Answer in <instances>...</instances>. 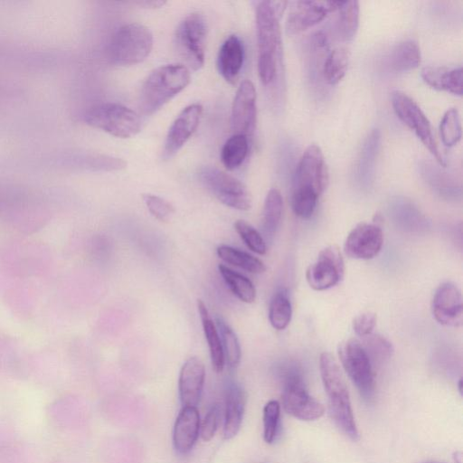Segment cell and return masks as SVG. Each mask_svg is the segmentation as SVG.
Instances as JSON below:
<instances>
[{
	"instance_id": "obj_27",
	"label": "cell",
	"mask_w": 463,
	"mask_h": 463,
	"mask_svg": "<svg viewBox=\"0 0 463 463\" xmlns=\"http://www.w3.org/2000/svg\"><path fill=\"white\" fill-rule=\"evenodd\" d=\"M218 269L231 291L241 301L252 303L255 300L256 289L250 279L223 264H219Z\"/></svg>"
},
{
	"instance_id": "obj_10",
	"label": "cell",
	"mask_w": 463,
	"mask_h": 463,
	"mask_svg": "<svg viewBox=\"0 0 463 463\" xmlns=\"http://www.w3.org/2000/svg\"><path fill=\"white\" fill-rule=\"evenodd\" d=\"M282 405L287 413L307 421L316 420L325 413L323 404L308 393L301 375L295 371L285 376Z\"/></svg>"
},
{
	"instance_id": "obj_24",
	"label": "cell",
	"mask_w": 463,
	"mask_h": 463,
	"mask_svg": "<svg viewBox=\"0 0 463 463\" xmlns=\"http://www.w3.org/2000/svg\"><path fill=\"white\" fill-rule=\"evenodd\" d=\"M421 61L419 44L407 40L398 43L392 51L389 64L395 71H408L417 68Z\"/></svg>"
},
{
	"instance_id": "obj_42",
	"label": "cell",
	"mask_w": 463,
	"mask_h": 463,
	"mask_svg": "<svg viewBox=\"0 0 463 463\" xmlns=\"http://www.w3.org/2000/svg\"><path fill=\"white\" fill-rule=\"evenodd\" d=\"M458 391H459L460 394H462V380L461 379L458 380Z\"/></svg>"
},
{
	"instance_id": "obj_32",
	"label": "cell",
	"mask_w": 463,
	"mask_h": 463,
	"mask_svg": "<svg viewBox=\"0 0 463 463\" xmlns=\"http://www.w3.org/2000/svg\"><path fill=\"white\" fill-rule=\"evenodd\" d=\"M292 307L288 296L285 290L276 292L271 298L269 319L273 328L285 329L290 323Z\"/></svg>"
},
{
	"instance_id": "obj_34",
	"label": "cell",
	"mask_w": 463,
	"mask_h": 463,
	"mask_svg": "<svg viewBox=\"0 0 463 463\" xmlns=\"http://www.w3.org/2000/svg\"><path fill=\"white\" fill-rule=\"evenodd\" d=\"M362 345L371 362L382 363L388 360L393 353L392 343L387 338L378 334L372 333L364 337V344H362Z\"/></svg>"
},
{
	"instance_id": "obj_17",
	"label": "cell",
	"mask_w": 463,
	"mask_h": 463,
	"mask_svg": "<svg viewBox=\"0 0 463 463\" xmlns=\"http://www.w3.org/2000/svg\"><path fill=\"white\" fill-rule=\"evenodd\" d=\"M342 4V1L295 2L287 19L288 33H298L317 24L327 14L338 11Z\"/></svg>"
},
{
	"instance_id": "obj_29",
	"label": "cell",
	"mask_w": 463,
	"mask_h": 463,
	"mask_svg": "<svg viewBox=\"0 0 463 463\" xmlns=\"http://www.w3.org/2000/svg\"><path fill=\"white\" fill-rule=\"evenodd\" d=\"M249 151V138L241 134H233L224 143L221 151V160L228 170L238 168L245 160Z\"/></svg>"
},
{
	"instance_id": "obj_20",
	"label": "cell",
	"mask_w": 463,
	"mask_h": 463,
	"mask_svg": "<svg viewBox=\"0 0 463 463\" xmlns=\"http://www.w3.org/2000/svg\"><path fill=\"white\" fill-rule=\"evenodd\" d=\"M244 61V47L237 35H230L220 47L217 68L221 76L234 85L239 78Z\"/></svg>"
},
{
	"instance_id": "obj_38",
	"label": "cell",
	"mask_w": 463,
	"mask_h": 463,
	"mask_svg": "<svg viewBox=\"0 0 463 463\" xmlns=\"http://www.w3.org/2000/svg\"><path fill=\"white\" fill-rule=\"evenodd\" d=\"M142 198L149 213L160 222L169 221L175 212L171 203L158 195L143 194Z\"/></svg>"
},
{
	"instance_id": "obj_33",
	"label": "cell",
	"mask_w": 463,
	"mask_h": 463,
	"mask_svg": "<svg viewBox=\"0 0 463 463\" xmlns=\"http://www.w3.org/2000/svg\"><path fill=\"white\" fill-rule=\"evenodd\" d=\"M439 133L442 143L446 146H454L460 141L462 128L457 109L450 108L444 113L439 124Z\"/></svg>"
},
{
	"instance_id": "obj_26",
	"label": "cell",
	"mask_w": 463,
	"mask_h": 463,
	"mask_svg": "<svg viewBox=\"0 0 463 463\" xmlns=\"http://www.w3.org/2000/svg\"><path fill=\"white\" fill-rule=\"evenodd\" d=\"M338 13L335 24L337 37L341 41H349L354 37L359 26V2H343Z\"/></svg>"
},
{
	"instance_id": "obj_7",
	"label": "cell",
	"mask_w": 463,
	"mask_h": 463,
	"mask_svg": "<svg viewBox=\"0 0 463 463\" xmlns=\"http://www.w3.org/2000/svg\"><path fill=\"white\" fill-rule=\"evenodd\" d=\"M337 354L341 364L364 399H370L374 392L375 381L373 364L362 344L354 339L339 343Z\"/></svg>"
},
{
	"instance_id": "obj_23",
	"label": "cell",
	"mask_w": 463,
	"mask_h": 463,
	"mask_svg": "<svg viewBox=\"0 0 463 463\" xmlns=\"http://www.w3.org/2000/svg\"><path fill=\"white\" fill-rule=\"evenodd\" d=\"M197 308L208 344L213 368L216 373H220L223 370L225 361L218 329L203 300H197Z\"/></svg>"
},
{
	"instance_id": "obj_1",
	"label": "cell",
	"mask_w": 463,
	"mask_h": 463,
	"mask_svg": "<svg viewBox=\"0 0 463 463\" xmlns=\"http://www.w3.org/2000/svg\"><path fill=\"white\" fill-rule=\"evenodd\" d=\"M287 5L286 1H261L256 6L257 67L259 78L265 86L269 85L277 75L282 51L279 20Z\"/></svg>"
},
{
	"instance_id": "obj_5",
	"label": "cell",
	"mask_w": 463,
	"mask_h": 463,
	"mask_svg": "<svg viewBox=\"0 0 463 463\" xmlns=\"http://www.w3.org/2000/svg\"><path fill=\"white\" fill-rule=\"evenodd\" d=\"M84 120L89 126L120 138L136 136L141 129L138 114L115 102L92 106L85 113Z\"/></svg>"
},
{
	"instance_id": "obj_3",
	"label": "cell",
	"mask_w": 463,
	"mask_h": 463,
	"mask_svg": "<svg viewBox=\"0 0 463 463\" xmlns=\"http://www.w3.org/2000/svg\"><path fill=\"white\" fill-rule=\"evenodd\" d=\"M190 82V71L184 64L157 67L142 84L139 106L145 115H152L181 92Z\"/></svg>"
},
{
	"instance_id": "obj_9",
	"label": "cell",
	"mask_w": 463,
	"mask_h": 463,
	"mask_svg": "<svg viewBox=\"0 0 463 463\" xmlns=\"http://www.w3.org/2000/svg\"><path fill=\"white\" fill-rule=\"evenodd\" d=\"M391 100L392 109L399 119L414 131L437 162L445 166V161L439 150L430 122L420 106L410 96L400 90L392 93Z\"/></svg>"
},
{
	"instance_id": "obj_4",
	"label": "cell",
	"mask_w": 463,
	"mask_h": 463,
	"mask_svg": "<svg viewBox=\"0 0 463 463\" xmlns=\"http://www.w3.org/2000/svg\"><path fill=\"white\" fill-rule=\"evenodd\" d=\"M153 43V34L144 24H124L111 37L108 49L109 60L119 66L139 63L151 52Z\"/></svg>"
},
{
	"instance_id": "obj_43",
	"label": "cell",
	"mask_w": 463,
	"mask_h": 463,
	"mask_svg": "<svg viewBox=\"0 0 463 463\" xmlns=\"http://www.w3.org/2000/svg\"><path fill=\"white\" fill-rule=\"evenodd\" d=\"M423 463H446V462H439V461H427Z\"/></svg>"
},
{
	"instance_id": "obj_8",
	"label": "cell",
	"mask_w": 463,
	"mask_h": 463,
	"mask_svg": "<svg viewBox=\"0 0 463 463\" xmlns=\"http://www.w3.org/2000/svg\"><path fill=\"white\" fill-rule=\"evenodd\" d=\"M203 185L222 203L231 208L247 211L251 207V197L243 183L213 166L199 171Z\"/></svg>"
},
{
	"instance_id": "obj_39",
	"label": "cell",
	"mask_w": 463,
	"mask_h": 463,
	"mask_svg": "<svg viewBox=\"0 0 463 463\" xmlns=\"http://www.w3.org/2000/svg\"><path fill=\"white\" fill-rule=\"evenodd\" d=\"M219 417V406L214 404L209 409L200 425V435L204 441H209L213 438L218 428Z\"/></svg>"
},
{
	"instance_id": "obj_28",
	"label": "cell",
	"mask_w": 463,
	"mask_h": 463,
	"mask_svg": "<svg viewBox=\"0 0 463 463\" xmlns=\"http://www.w3.org/2000/svg\"><path fill=\"white\" fill-rule=\"evenodd\" d=\"M350 61V52L345 47H337L326 56L323 65V76L330 85L337 84L345 75Z\"/></svg>"
},
{
	"instance_id": "obj_37",
	"label": "cell",
	"mask_w": 463,
	"mask_h": 463,
	"mask_svg": "<svg viewBox=\"0 0 463 463\" xmlns=\"http://www.w3.org/2000/svg\"><path fill=\"white\" fill-rule=\"evenodd\" d=\"M234 228L250 250L260 255L266 253L265 241L253 226L243 220H238L234 223Z\"/></svg>"
},
{
	"instance_id": "obj_40",
	"label": "cell",
	"mask_w": 463,
	"mask_h": 463,
	"mask_svg": "<svg viewBox=\"0 0 463 463\" xmlns=\"http://www.w3.org/2000/svg\"><path fill=\"white\" fill-rule=\"evenodd\" d=\"M377 317L373 312H364L353 320V329L361 337L371 335L376 326Z\"/></svg>"
},
{
	"instance_id": "obj_22",
	"label": "cell",
	"mask_w": 463,
	"mask_h": 463,
	"mask_svg": "<svg viewBox=\"0 0 463 463\" xmlns=\"http://www.w3.org/2000/svg\"><path fill=\"white\" fill-rule=\"evenodd\" d=\"M246 403V394L243 389L232 383L227 390L224 410L223 437L231 439L240 430Z\"/></svg>"
},
{
	"instance_id": "obj_36",
	"label": "cell",
	"mask_w": 463,
	"mask_h": 463,
	"mask_svg": "<svg viewBox=\"0 0 463 463\" xmlns=\"http://www.w3.org/2000/svg\"><path fill=\"white\" fill-rule=\"evenodd\" d=\"M318 197L310 190L293 188L291 206L294 213L303 219L309 218L316 209Z\"/></svg>"
},
{
	"instance_id": "obj_30",
	"label": "cell",
	"mask_w": 463,
	"mask_h": 463,
	"mask_svg": "<svg viewBox=\"0 0 463 463\" xmlns=\"http://www.w3.org/2000/svg\"><path fill=\"white\" fill-rule=\"evenodd\" d=\"M283 199L277 188H272L267 194L262 212V227L267 237L276 232L282 216Z\"/></svg>"
},
{
	"instance_id": "obj_15",
	"label": "cell",
	"mask_w": 463,
	"mask_h": 463,
	"mask_svg": "<svg viewBox=\"0 0 463 463\" xmlns=\"http://www.w3.org/2000/svg\"><path fill=\"white\" fill-rule=\"evenodd\" d=\"M383 243V234L376 223L360 222L347 235L345 244V253L356 260H370L381 250Z\"/></svg>"
},
{
	"instance_id": "obj_2",
	"label": "cell",
	"mask_w": 463,
	"mask_h": 463,
	"mask_svg": "<svg viewBox=\"0 0 463 463\" xmlns=\"http://www.w3.org/2000/svg\"><path fill=\"white\" fill-rule=\"evenodd\" d=\"M319 369L332 419L343 432L350 439L356 440L359 438V432L348 388L335 358L330 353H322L319 358Z\"/></svg>"
},
{
	"instance_id": "obj_16",
	"label": "cell",
	"mask_w": 463,
	"mask_h": 463,
	"mask_svg": "<svg viewBox=\"0 0 463 463\" xmlns=\"http://www.w3.org/2000/svg\"><path fill=\"white\" fill-rule=\"evenodd\" d=\"M431 310L434 318L440 325L450 327L461 326L463 305L458 288L449 281L440 284L434 293Z\"/></svg>"
},
{
	"instance_id": "obj_6",
	"label": "cell",
	"mask_w": 463,
	"mask_h": 463,
	"mask_svg": "<svg viewBox=\"0 0 463 463\" xmlns=\"http://www.w3.org/2000/svg\"><path fill=\"white\" fill-rule=\"evenodd\" d=\"M206 36L207 24L202 14H190L179 23L174 35V44L187 68L198 71L203 66Z\"/></svg>"
},
{
	"instance_id": "obj_13",
	"label": "cell",
	"mask_w": 463,
	"mask_h": 463,
	"mask_svg": "<svg viewBox=\"0 0 463 463\" xmlns=\"http://www.w3.org/2000/svg\"><path fill=\"white\" fill-rule=\"evenodd\" d=\"M256 98L254 84L249 80H243L232 106L231 127L233 134L244 135L249 138L254 133L257 121Z\"/></svg>"
},
{
	"instance_id": "obj_41",
	"label": "cell",
	"mask_w": 463,
	"mask_h": 463,
	"mask_svg": "<svg viewBox=\"0 0 463 463\" xmlns=\"http://www.w3.org/2000/svg\"><path fill=\"white\" fill-rule=\"evenodd\" d=\"M165 3H166L165 1H161V0H152V1L146 0V1L135 2L136 5H138L141 7L150 8V9L159 8V7L163 6Z\"/></svg>"
},
{
	"instance_id": "obj_18",
	"label": "cell",
	"mask_w": 463,
	"mask_h": 463,
	"mask_svg": "<svg viewBox=\"0 0 463 463\" xmlns=\"http://www.w3.org/2000/svg\"><path fill=\"white\" fill-rule=\"evenodd\" d=\"M205 379V366L197 356L189 357L182 365L178 390L183 406L196 407L200 402Z\"/></svg>"
},
{
	"instance_id": "obj_35",
	"label": "cell",
	"mask_w": 463,
	"mask_h": 463,
	"mask_svg": "<svg viewBox=\"0 0 463 463\" xmlns=\"http://www.w3.org/2000/svg\"><path fill=\"white\" fill-rule=\"evenodd\" d=\"M280 420V404L276 400L269 401L263 408V439L273 443L279 434Z\"/></svg>"
},
{
	"instance_id": "obj_25",
	"label": "cell",
	"mask_w": 463,
	"mask_h": 463,
	"mask_svg": "<svg viewBox=\"0 0 463 463\" xmlns=\"http://www.w3.org/2000/svg\"><path fill=\"white\" fill-rule=\"evenodd\" d=\"M216 253L224 262L248 272L260 274L266 270L265 264L260 259L233 247L221 245L217 248Z\"/></svg>"
},
{
	"instance_id": "obj_19",
	"label": "cell",
	"mask_w": 463,
	"mask_h": 463,
	"mask_svg": "<svg viewBox=\"0 0 463 463\" xmlns=\"http://www.w3.org/2000/svg\"><path fill=\"white\" fill-rule=\"evenodd\" d=\"M200 414L196 407L183 406L173 430V444L180 454L188 453L200 434Z\"/></svg>"
},
{
	"instance_id": "obj_31",
	"label": "cell",
	"mask_w": 463,
	"mask_h": 463,
	"mask_svg": "<svg viewBox=\"0 0 463 463\" xmlns=\"http://www.w3.org/2000/svg\"><path fill=\"white\" fill-rule=\"evenodd\" d=\"M215 322L221 337L224 361L229 368L235 369L241 358V350L238 337L222 317H217Z\"/></svg>"
},
{
	"instance_id": "obj_12",
	"label": "cell",
	"mask_w": 463,
	"mask_h": 463,
	"mask_svg": "<svg viewBox=\"0 0 463 463\" xmlns=\"http://www.w3.org/2000/svg\"><path fill=\"white\" fill-rule=\"evenodd\" d=\"M344 273L345 262L340 250L335 245H330L323 249L317 260L309 265L306 279L311 288L322 291L339 283Z\"/></svg>"
},
{
	"instance_id": "obj_11",
	"label": "cell",
	"mask_w": 463,
	"mask_h": 463,
	"mask_svg": "<svg viewBox=\"0 0 463 463\" xmlns=\"http://www.w3.org/2000/svg\"><path fill=\"white\" fill-rule=\"evenodd\" d=\"M328 182V168L321 148L314 144L308 146L298 164L293 188L310 190L320 196Z\"/></svg>"
},
{
	"instance_id": "obj_14",
	"label": "cell",
	"mask_w": 463,
	"mask_h": 463,
	"mask_svg": "<svg viewBox=\"0 0 463 463\" xmlns=\"http://www.w3.org/2000/svg\"><path fill=\"white\" fill-rule=\"evenodd\" d=\"M203 114V106L190 104L177 115L172 123L164 144L162 158L165 161L173 158L191 136L195 132Z\"/></svg>"
},
{
	"instance_id": "obj_21",
	"label": "cell",
	"mask_w": 463,
	"mask_h": 463,
	"mask_svg": "<svg viewBox=\"0 0 463 463\" xmlns=\"http://www.w3.org/2000/svg\"><path fill=\"white\" fill-rule=\"evenodd\" d=\"M420 76L425 83L438 90H445L454 95H462V68L427 66L422 68Z\"/></svg>"
}]
</instances>
